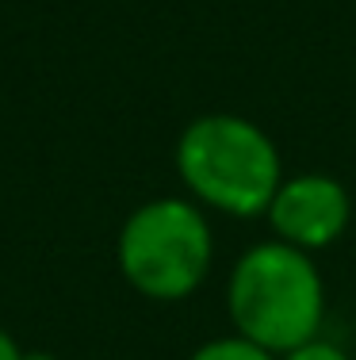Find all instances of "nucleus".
I'll use <instances>...</instances> for the list:
<instances>
[{"label":"nucleus","mask_w":356,"mask_h":360,"mask_svg":"<svg viewBox=\"0 0 356 360\" xmlns=\"http://www.w3.org/2000/svg\"><path fill=\"white\" fill-rule=\"evenodd\" d=\"M176 173L199 207L230 219H257L284 180V161L276 142L253 119L211 111L180 131Z\"/></svg>","instance_id":"1"},{"label":"nucleus","mask_w":356,"mask_h":360,"mask_svg":"<svg viewBox=\"0 0 356 360\" xmlns=\"http://www.w3.org/2000/svg\"><path fill=\"white\" fill-rule=\"evenodd\" d=\"M226 314L234 333L284 356L318 338L326 322V284L310 253L279 242H261L237 257L226 284Z\"/></svg>","instance_id":"2"},{"label":"nucleus","mask_w":356,"mask_h":360,"mask_svg":"<svg viewBox=\"0 0 356 360\" xmlns=\"http://www.w3.org/2000/svg\"><path fill=\"white\" fill-rule=\"evenodd\" d=\"M123 280L154 303L188 299L211 272L215 234L196 200L157 195L126 215L115 242Z\"/></svg>","instance_id":"3"},{"label":"nucleus","mask_w":356,"mask_h":360,"mask_svg":"<svg viewBox=\"0 0 356 360\" xmlns=\"http://www.w3.org/2000/svg\"><path fill=\"white\" fill-rule=\"evenodd\" d=\"M265 219L279 242L295 245V250H329L334 242H341V234L352 222V195L329 173L284 176Z\"/></svg>","instance_id":"4"},{"label":"nucleus","mask_w":356,"mask_h":360,"mask_svg":"<svg viewBox=\"0 0 356 360\" xmlns=\"http://www.w3.org/2000/svg\"><path fill=\"white\" fill-rule=\"evenodd\" d=\"M188 360H279V356L268 353L265 345H257V341L242 338V333H230V338L203 341Z\"/></svg>","instance_id":"5"},{"label":"nucleus","mask_w":356,"mask_h":360,"mask_svg":"<svg viewBox=\"0 0 356 360\" xmlns=\"http://www.w3.org/2000/svg\"><path fill=\"white\" fill-rule=\"evenodd\" d=\"M279 360H352L349 353H345L337 341H326L318 333V338H310V341H303L299 349H291V353H284Z\"/></svg>","instance_id":"6"},{"label":"nucleus","mask_w":356,"mask_h":360,"mask_svg":"<svg viewBox=\"0 0 356 360\" xmlns=\"http://www.w3.org/2000/svg\"><path fill=\"white\" fill-rule=\"evenodd\" d=\"M23 356V349L15 345V338L8 330H0V360H20Z\"/></svg>","instance_id":"7"},{"label":"nucleus","mask_w":356,"mask_h":360,"mask_svg":"<svg viewBox=\"0 0 356 360\" xmlns=\"http://www.w3.org/2000/svg\"><path fill=\"white\" fill-rule=\"evenodd\" d=\"M20 360H58L54 353H46V349H23Z\"/></svg>","instance_id":"8"}]
</instances>
